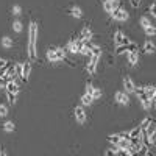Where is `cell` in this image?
I'll return each instance as SVG.
<instances>
[{"mask_svg": "<svg viewBox=\"0 0 156 156\" xmlns=\"http://www.w3.org/2000/svg\"><path fill=\"white\" fill-rule=\"evenodd\" d=\"M27 50H28L30 61H34L37 58V23L34 20H31L30 25H28V44H27Z\"/></svg>", "mask_w": 156, "mask_h": 156, "instance_id": "cell-1", "label": "cell"}, {"mask_svg": "<svg viewBox=\"0 0 156 156\" xmlns=\"http://www.w3.org/2000/svg\"><path fill=\"white\" fill-rule=\"evenodd\" d=\"M100 56H101V50H97L94 51V55L89 58L87 64H86V72L87 73H94L97 66H98V61H100Z\"/></svg>", "mask_w": 156, "mask_h": 156, "instance_id": "cell-2", "label": "cell"}, {"mask_svg": "<svg viewBox=\"0 0 156 156\" xmlns=\"http://www.w3.org/2000/svg\"><path fill=\"white\" fill-rule=\"evenodd\" d=\"M83 45H84V42L80 41V39H70V41L67 42V45H66V50L72 55H78L80 50L83 48Z\"/></svg>", "mask_w": 156, "mask_h": 156, "instance_id": "cell-3", "label": "cell"}, {"mask_svg": "<svg viewBox=\"0 0 156 156\" xmlns=\"http://www.w3.org/2000/svg\"><path fill=\"white\" fill-rule=\"evenodd\" d=\"M133 41L129 39L123 31H120V30H117L115 33H114V44L115 45H128V44H131Z\"/></svg>", "mask_w": 156, "mask_h": 156, "instance_id": "cell-4", "label": "cell"}, {"mask_svg": "<svg viewBox=\"0 0 156 156\" xmlns=\"http://www.w3.org/2000/svg\"><path fill=\"white\" fill-rule=\"evenodd\" d=\"M111 16H112V19H114V20H117V22H126V20L129 19L128 11H126V9H123V8H120V6L117 8Z\"/></svg>", "mask_w": 156, "mask_h": 156, "instance_id": "cell-5", "label": "cell"}, {"mask_svg": "<svg viewBox=\"0 0 156 156\" xmlns=\"http://www.w3.org/2000/svg\"><path fill=\"white\" fill-rule=\"evenodd\" d=\"M114 100H115V103H119V105H122V106H128L129 105V97H128V94L125 92V90L115 92L114 94Z\"/></svg>", "mask_w": 156, "mask_h": 156, "instance_id": "cell-6", "label": "cell"}, {"mask_svg": "<svg viewBox=\"0 0 156 156\" xmlns=\"http://www.w3.org/2000/svg\"><path fill=\"white\" fill-rule=\"evenodd\" d=\"M134 89H136V83L133 81L131 76H123V90L126 94H134Z\"/></svg>", "mask_w": 156, "mask_h": 156, "instance_id": "cell-7", "label": "cell"}, {"mask_svg": "<svg viewBox=\"0 0 156 156\" xmlns=\"http://www.w3.org/2000/svg\"><path fill=\"white\" fill-rule=\"evenodd\" d=\"M73 115H75V120L80 123V125L86 122V111H84L83 105H81V106H76V108L73 109Z\"/></svg>", "mask_w": 156, "mask_h": 156, "instance_id": "cell-8", "label": "cell"}, {"mask_svg": "<svg viewBox=\"0 0 156 156\" xmlns=\"http://www.w3.org/2000/svg\"><path fill=\"white\" fill-rule=\"evenodd\" d=\"M92 36H94L92 30H90L89 27H83L81 31H80V34H78V39L83 41V42H87V41H92Z\"/></svg>", "mask_w": 156, "mask_h": 156, "instance_id": "cell-9", "label": "cell"}, {"mask_svg": "<svg viewBox=\"0 0 156 156\" xmlns=\"http://www.w3.org/2000/svg\"><path fill=\"white\" fill-rule=\"evenodd\" d=\"M119 6H120V2H111V0H105V2H103V9H105L108 14H112Z\"/></svg>", "mask_w": 156, "mask_h": 156, "instance_id": "cell-10", "label": "cell"}, {"mask_svg": "<svg viewBox=\"0 0 156 156\" xmlns=\"http://www.w3.org/2000/svg\"><path fill=\"white\" fill-rule=\"evenodd\" d=\"M31 73V61H25L23 62V70H22V78L20 80L25 83V81H28V76Z\"/></svg>", "mask_w": 156, "mask_h": 156, "instance_id": "cell-11", "label": "cell"}, {"mask_svg": "<svg viewBox=\"0 0 156 156\" xmlns=\"http://www.w3.org/2000/svg\"><path fill=\"white\" fill-rule=\"evenodd\" d=\"M47 59L50 62H58L59 58H58V53H56V47H50L47 50Z\"/></svg>", "mask_w": 156, "mask_h": 156, "instance_id": "cell-12", "label": "cell"}, {"mask_svg": "<svg viewBox=\"0 0 156 156\" xmlns=\"http://www.w3.org/2000/svg\"><path fill=\"white\" fill-rule=\"evenodd\" d=\"M5 90L6 92H11V94H19V84L16 81H6V86H5Z\"/></svg>", "mask_w": 156, "mask_h": 156, "instance_id": "cell-13", "label": "cell"}, {"mask_svg": "<svg viewBox=\"0 0 156 156\" xmlns=\"http://www.w3.org/2000/svg\"><path fill=\"white\" fill-rule=\"evenodd\" d=\"M154 50H156V45H154L153 41H145L144 45H142V51H144V53L151 55V53H154Z\"/></svg>", "mask_w": 156, "mask_h": 156, "instance_id": "cell-14", "label": "cell"}, {"mask_svg": "<svg viewBox=\"0 0 156 156\" xmlns=\"http://www.w3.org/2000/svg\"><path fill=\"white\" fill-rule=\"evenodd\" d=\"M126 58H128L129 66H136V64L139 62V51H128Z\"/></svg>", "mask_w": 156, "mask_h": 156, "instance_id": "cell-15", "label": "cell"}, {"mask_svg": "<svg viewBox=\"0 0 156 156\" xmlns=\"http://www.w3.org/2000/svg\"><path fill=\"white\" fill-rule=\"evenodd\" d=\"M144 90H145V97H147L148 100H153L154 92H156V86H153V84H147V86H144Z\"/></svg>", "mask_w": 156, "mask_h": 156, "instance_id": "cell-16", "label": "cell"}, {"mask_svg": "<svg viewBox=\"0 0 156 156\" xmlns=\"http://www.w3.org/2000/svg\"><path fill=\"white\" fill-rule=\"evenodd\" d=\"M69 14L72 17H75V19H81L83 17V11H81V8H78V6H72L69 9Z\"/></svg>", "mask_w": 156, "mask_h": 156, "instance_id": "cell-17", "label": "cell"}, {"mask_svg": "<svg viewBox=\"0 0 156 156\" xmlns=\"http://www.w3.org/2000/svg\"><path fill=\"white\" fill-rule=\"evenodd\" d=\"M139 25H140V28H147V27H150V25H153V20L148 17V16H142L140 17V20H139Z\"/></svg>", "mask_w": 156, "mask_h": 156, "instance_id": "cell-18", "label": "cell"}, {"mask_svg": "<svg viewBox=\"0 0 156 156\" xmlns=\"http://www.w3.org/2000/svg\"><path fill=\"white\" fill-rule=\"evenodd\" d=\"M80 101H81V105H83V106H90L95 100L90 97V95H87V94H83L81 98H80Z\"/></svg>", "mask_w": 156, "mask_h": 156, "instance_id": "cell-19", "label": "cell"}, {"mask_svg": "<svg viewBox=\"0 0 156 156\" xmlns=\"http://www.w3.org/2000/svg\"><path fill=\"white\" fill-rule=\"evenodd\" d=\"M148 151H150V147H148V145H145V144H142V145L137 148L136 156H148Z\"/></svg>", "mask_w": 156, "mask_h": 156, "instance_id": "cell-20", "label": "cell"}, {"mask_svg": "<svg viewBox=\"0 0 156 156\" xmlns=\"http://www.w3.org/2000/svg\"><path fill=\"white\" fill-rule=\"evenodd\" d=\"M129 51V44L128 45H115V55H123Z\"/></svg>", "mask_w": 156, "mask_h": 156, "instance_id": "cell-21", "label": "cell"}, {"mask_svg": "<svg viewBox=\"0 0 156 156\" xmlns=\"http://www.w3.org/2000/svg\"><path fill=\"white\" fill-rule=\"evenodd\" d=\"M2 45L5 48H12V45H14V42H12V39L9 36H3L2 37Z\"/></svg>", "mask_w": 156, "mask_h": 156, "instance_id": "cell-22", "label": "cell"}, {"mask_svg": "<svg viewBox=\"0 0 156 156\" xmlns=\"http://www.w3.org/2000/svg\"><path fill=\"white\" fill-rule=\"evenodd\" d=\"M153 103H154L153 100H148V98H145V100H142V101H140V106L144 108L145 111H150V109L153 108Z\"/></svg>", "mask_w": 156, "mask_h": 156, "instance_id": "cell-23", "label": "cell"}, {"mask_svg": "<svg viewBox=\"0 0 156 156\" xmlns=\"http://www.w3.org/2000/svg\"><path fill=\"white\" fill-rule=\"evenodd\" d=\"M154 131H156V119H151V122H150L148 128L145 129V133H147V136H151Z\"/></svg>", "mask_w": 156, "mask_h": 156, "instance_id": "cell-24", "label": "cell"}, {"mask_svg": "<svg viewBox=\"0 0 156 156\" xmlns=\"http://www.w3.org/2000/svg\"><path fill=\"white\" fill-rule=\"evenodd\" d=\"M3 129H5L6 133H12V131L16 129V125L12 123L11 120H8V122H5V123H3Z\"/></svg>", "mask_w": 156, "mask_h": 156, "instance_id": "cell-25", "label": "cell"}, {"mask_svg": "<svg viewBox=\"0 0 156 156\" xmlns=\"http://www.w3.org/2000/svg\"><path fill=\"white\" fill-rule=\"evenodd\" d=\"M122 137H120V134L119 133H115V134H111V136H108V142H109V144L111 145H115L117 144V142H119Z\"/></svg>", "mask_w": 156, "mask_h": 156, "instance_id": "cell-26", "label": "cell"}, {"mask_svg": "<svg viewBox=\"0 0 156 156\" xmlns=\"http://www.w3.org/2000/svg\"><path fill=\"white\" fill-rule=\"evenodd\" d=\"M150 122H151V117H145V119H144V120H142V122L139 123L140 131H145V129L148 128V125H150Z\"/></svg>", "mask_w": 156, "mask_h": 156, "instance_id": "cell-27", "label": "cell"}, {"mask_svg": "<svg viewBox=\"0 0 156 156\" xmlns=\"http://www.w3.org/2000/svg\"><path fill=\"white\" fill-rule=\"evenodd\" d=\"M134 137H140V128L134 126L133 129H129V139H134Z\"/></svg>", "mask_w": 156, "mask_h": 156, "instance_id": "cell-28", "label": "cell"}, {"mask_svg": "<svg viewBox=\"0 0 156 156\" xmlns=\"http://www.w3.org/2000/svg\"><path fill=\"white\" fill-rule=\"evenodd\" d=\"M144 33H145L148 37H153V36H156V27H154V25H150V27H147V28L144 30Z\"/></svg>", "mask_w": 156, "mask_h": 156, "instance_id": "cell-29", "label": "cell"}, {"mask_svg": "<svg viewBox=\"0 0 156 156\" xmlns=\"http://www.w3.org/2000/svg\"><path fill=\"white\" fill-rule=\"evenodd\" d=\"M14 69L17 78H22V70H23V62H14Z\"/></svg>", "mask_w": 156, "mask_h": 156, "instance_id": "cell-30", "label": "cell"}, {"mask_svg": "<svg viewBox=\"0 0 156 156\" xmlns=\"http://www.w3.org/2000/svg\"><path fill=\"white\" fill-rule=\"evenodd\" d=\"M22 28H23V25H22L20 20H14V22H12V30H14L16 33H20Z\"/></svg>", "mask_w": 156, "mask_h": 156, "instance_id": "cell-31", "label": "cell"}, {"mask_svg": "<svg viewBox=\"0 0 156 156\" xmlns=\"http://www.w3.org/2000/svg\"><path fill=\"white\" fill-rule=\"evenodd\" d=\"M5 94H6V98H8V101L11 103V105H16L17 95H16V94H11V92H6V90H5Z\"/></svg>", "mask_w": 156, "mask_h": 156, "instance_id": "cell-32", "label": "cell"}, {"mask_svg": "<svg viewBox=\"0 0 156 156\" xmlns=\"http://www.w3.org/2000/svg\"><path fill=\"white\" fill-rule=\"evenodd\" d=\"M101 95H103V90L98 89V87H95V89H94V92H92V98H94V100H98Z\"/></svg>", "mask_w": 156, "mask_h": 156, "instance_id": "cell-33", "label": "cell"}, {"mask_svg": "<svg viewBox=\"0 0 156 156\" xmlns=\"http://www.w3.org/2000/svg\"><path fill=\"white\" fill-rule=\"evenodd\" d=\"M94 89H95V86H94V84H90V83H86V92H84V94H87V95H90V97H92V92H94Z\"/></svg>", "mask_w": 156, "mask_h": 156, "instance_id": "cell-34", "label": "cell"}, {"mask_svg": "<svg viewBox=\"0 0 156 156\" xmlns=\"http://www.w3.org/2000/svg\"><path fill=\"white\" fill-rule=\"evenodd\" d=\"M148 12H150V16H153V19H156V2H153L148 8Z\"/></svg>", "mask_w": 156, "mask_h": 156, "instance_id": "cell-35", "label": "cell"}, {"mask_svg": "<svg viewBox=\"0 0 156 156\" xmlns=\"http://www.w3.org/2000/svg\"><path fill=\"white\" fill-rule=\"evenodd\" d=\"M6 115H8V106L0 103V117H6Z\"/></svg>", "mask_w": 156, "mask_h": 156, "instance_id": "cell-36", "label": "cell"}, {"mask_svg": "<svg viewBox=\"0 0 156 156\" xmlns=\"http://www.w3.org/2000/svg\"><path fill=\"white\" fill-rule=\"evenodd\" d=\"M20 12H22V8H20L19 5L12 6V14H14V16H20Z\"/></svg>", "mask_w": 156, "mask_h": 156, "instance_id": "cell-37", "label": "cell"}, {"mask_svg": "<svg viewBox=\"0 0 156 156\" xmlns=\"http://www.w3.org/2000/svg\"><path fill=\"white\" fill-rule=\"evenodd\" d=\"M105 156H117V150H114V148L111 147V148H108V150L105 151Z\"/></svg>", "mask_w": 156, "mask_h": 156, "instance_id": "cell-38", "label": "cell"}, {"mask_svg": "<svg viewBox=\"0 0 156 156\" xmlns=\"http://www.w3.org/2000/svg\"><path fill=\"white\" fill-rule=\"evenodd\" d=\"M129 2H131V6H133V8H139L140 0H129Z\"/></svg>", "mask_w": 156, "mask_h": 156, "instance_id": "cell-39", "label": "cell"}, {"mask_svg": "<svg viewBox=\"0 0 156 156\" xmlns=\"http://www.w3.org/2000/svg\"><path fill=\"white\" fill-rule=\"evenodd\" d=\"M8 64V61L6 59H3V58H0V67H3V66H6Z\"/></svg>", "mask_w": 156, "mask_h": 156, "instance_id": "cell-40", "label": "cell"}, {"mask_svg": "<svg viewBox=\"0 0 156 156\" xmlns=\"http://www.w3.org/2000/svg\"><path fill=\"white\" fill-rule=\"evenodd\" d=\"M5 86H6V81L3 80V78H0V87H3V89H5Z\"/></svg>", "mask_w": 156, "mask_h": 156, "instance_id": "cell-41", "label": "cell"}, {"mask_svg": "<svg viewBox=\"0 0 156 156\" xmlns=\"http://www.w3.org/2000/svg\"><path fill=\"white\" fill-rule=\"evenodd\" d=\"M0 156H8V154H6L5 151H2V153H0Z\"/></svg>", "mask_w": 156, "mask_h": 156, "instance_id": "cell-42", "label": "cell"}, {"mask_svg": "<svg viewBox=\"0 0 156 156\" xmlns=\"http://www.w3.org/2000/svg\"><path fill=\"white\" fill-rule=\"evenodd\" d=\"M153 101L156 103V92H154V97H153Z\"/></svg>", "mask_w": 156, "mask_h": 156, "instance_id": "cell-43", "label": "cell"}, {"mask_svg": "<svg viewBox=\"0 0 156 156\" xmlns=\"http://www.w3.org/2000/svg\"><path fill=\"white\" fill-rule=\"evenodd\" d=\"M111 2H120V0H111Z\"/></svg>", "mask_w": 156, "mask_h": 156, "instance_id": "cell-44", "label": "cell"}, {"mask_svg": "<svg viewBox=\"0 0 156 156\" xmlns=\"http://www.w3.org/2000/svg\"><path fill=\"white\" fill-rule=\"evenodd\" d=\"M154 109H156V103H154Z\"/></svg>", "mask_w": 156, "mask_h": 156, "instance_id": "cell-45", "label": "cell"}]
</instances>
